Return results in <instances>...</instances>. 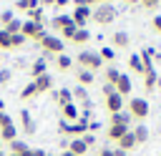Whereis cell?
<instances>
[{"label": "cell", "instance_id": "obj_52", "mask_svg": "<svg viewBox=\"0 0 161 156\" xmlns=\"http://www.w3.org/2000/svg\"><path fill=\"white\" fill-rule=\"evenodd\" d=\"M60 156H73V153H70V151H68V148H65V151H63V153H60Z\"/></svg>", "mask_w": 161, "mask_h": 156}, {"label": "cell", "instance_id": "obj_50", "mask_svg": "<svg viewBox=\"0 0 161 156\" xmlns=\"http://www.w3.org/2000/svg\"><path fill=\"white\" fill-rule=\"evenodd\" d=\"M113 156H128L126 151H121V148H113Z\"/></svg>", "mask_w": 161, "mask_h": 156}, {"label": "cell", "instance_id": "obj_39", "mask_svg": "<svg viewBox=\"0 0 161 156\" xmlns=\"http://www.w3.org/2000/svg\"><path fill=\"white\" fill-rule=\"evenodd\" d=\"M138 3H141L146 10H156V8L161 5V0H138Z\"/></svg>", "mask_w": 161, "mask_h": 156}, {"label": "cell", "instance_id": "obj_18", "mask_svg": "<svg viewBox=\"0 0 161 156\" xmlns=\"http://www.w3.org/2000/svg\"><path fill=\"white\" fill-rule=\"evenodd\" d=\"M73 20H70V15H65V13H58L55 18H50V28H55V30H63L65 25H70Z\"/></svg>", "mask_w": 161, "mask_h": 156}, {"label": "cell", "instance_id": "obj_54", "mask_svg": "<svg viewBox=\"0 0 161 156\" xmlns=\"http://www.w3.org/2000/svg\"><path fill=\"white\" fill-rule=\"evenodd\" d=\"M156 58H158V60H161V53H156Z\"/></svg>", "mask_w": 161, "mask_h": 156}, {"label": "cell", "instance_id": "obj_17", "mask_svg": "<svg viewBox=\"0 0 161 156\" xmlns=\"http://www.w3.org/2000/svg\"><path fill=\"white\" fill-rule=\"evenodd\" d=\"M15 138H18V128H15V123L10 121L8 126H3V128H0V141L10 143V141H15Z\"/></svg>", "mask_w": 161, "mask_h": 156}, {"label": "cell", "instance_id": "obj_33", "mask_svg": "<svg viewBox=\"0 0 161 156\" xmlns=\"http://www.w3.org/2000/svg\"><path fill=\"white\" fill-rule=\"evenodd\" d=\"M98 55H101V60H108V63H113V58H116V50H113L111 45H103V48L98 50Z\"/></svg>", "mask_w": 161, "mask_h": 156}, {"label": "cell", "instance_id": "obj_53", "mask_svg": "<svg viewBox=\"0 0 161 156\" xmlns=\"http://www.w3.org/2000/svg\"><path fill=\"white\" fill-rule=\"evenodd\" d=\"M3 108H5V103H3V101H0V111H3Z\"/></svg>", "mask_w": 161, "mask_h": 156}, {"label": "cell", "instance_id": "obj_38", "mask_svg": "<svg viewBox=\"0 0 161 156\" xmlns=\"http://www.w3.org/2000/svg\"><path fill=\"white\" fill-rule=\"evenodd\" d=\"M13 18H15V15H13V10H3V13H0V25L5 28V25L13 20Z\"/></svg>", "mask_w": 161, "mask_h": 156}, {"label": "cell", "instance_id": "obj_37", "mask_svg": "<svg viewBox=\"0 0 161 156\" xmlns=\"http://www.w3.org/2000/svg\"><path fill=\"white\" fill-rule=\"evenodd\" d=\"M75 30H78V28H75V25L70 23V25H65V28L60 30V38H65V40H73V35H75Z\"/></svg>", "mask_w": 161, "mask_h": 156}, {"label": "cell", "instance_id": "obj_41", "mask_svg": "<svg viewBox=\"0 0 161 156\" xmlns=\"http://www.w3.org/2000/svg\"><path fill=\"white\" fill-rule=\"evenodd\" d=\"M10 78H13V75H10V70H0V86H8V83H10Z\"/></svg>", "mask_w": 161, "mask_h": 156}, {"label": "cell", "instance_id": "obj_31", "mask_svg": "<svg viewBox=\"0 0 161 156\" xmlns=\"http://www.w3.org/2000/svg\"><path fill=\"white\" fill-rule=\"evenodd\" d=\"M128 121H131V116H128V113H123V111L111 113V123H118V126H131Z\"/></svg>", "mask_w": 161, "mask_h": 156}, {"label": "cell", "instance_id": "obj_32", "mask_svg": "<svg viewBox=\"0 0 161 156\" xmlns=\"http://www.w3.org/2000/svg\"><path fill=\"white\" fill-rule=\"evenodd\" d=\"M121 78V70L118 68H113V65H108L106 68V83H111V86H116V81Z\"/></svg>", "mask_w": 161, "mask_h": 156}, {"label": "cell", "instance_id": "obj_22", "mask_svg": "<svg viewBox=\"0 0 161 156\" xmlns=\"http://www.w3.org/2000/svg\"><path fill=\"white\" fill-rule=\"evenodd\" d=\"M88 40H91V30H88V28H78L70 43H75V45H86Z\"/></svg>", "mask_w": 161, "mask_h": 156}, {"label": "cell", "instance_id": "obj_16", "mask_svg": "<svg viewBox=\"0 0 161 156\" xmlns=\"http://www.w3.org/2000/svg\"><path fill=\"white\" fill-rule=\"evenodd\" d=\"M136 146H138V143H136V138H133V133H131V131H128L121 141H116V148H121V151H126V153H128V151H133Z\"/></svg>", "mask_w": 161, "mask_h": 156}, {"label": "cell", "instance_id": "obj_57", "mask_svg": "<svg viewBox=\"0 0 161 156\" xmlns=\"http://www.w3.org/2000/svg\"><path fill=\"white\" fill-rule=\"evenodd\" d=\"M108 3H113V0H108Z\"/></svg>", "mask_w": 161, "mask_h": 156}, {"label": "cell", "instance_id": "obj_2", "mask_svg": "<svg viewBox=\"0 0 161 156\" xmlns=\"http://www.w3.org/2000/svg\"><path fill=\"white\" fill-rule=\"evenodd\" d=\"M75 60H78L80 68H86V70H91V73H96V70L103 65V60H101V55H98L96 50H80V53L75 55Z\"/></svg>", "mask_w": 161, "mask_h": 156}, {"label": "cell", "instance_id": "obj_36", "mask_svg": "<svg viewBox=\"0 0 161 156\" xmlns=\"http://www.w3.org/2000/svg\"><path fill=\"white\" fill-rule=\"evenodd\" d=\"M70 93H73V96H75L78 101H83V106H88V91H86L83 86H75V88H73Z\"/></svg>", "mask_w": 161, "mask_h": 156}, {"label": "cell", "instance_id": "obj_3", "mask_svg": "<svg viewBox=\"0 0 161 156\" xmlns=\"http://www.w3.org/2000/svg\"><path fill=\"white\" fill-rule=\"evenodd\" d=\"M148 113H151V106L146 98H133V96L128 98V116L131 118L143 121V118H148Z\"/></svg>", "mask_w": 161, "mask_h": 156}, {"label": "cell", "instance_id": "obj_27", "mask_svg": "<svg viewBox=\"0 0 161 156\" xmlns=\"http://www.w3.org/2000/svg\"><path fill=\"white\" fill-rule=\"evenodd\" d=\"M33 96H38V88H35L33 81H28V83L23 86V91H20V101H30Z\"/></svg>", "mask_w": 161, "mask_h": 156}, {"label": "cell", "instance_id": "obj_42", "mask_svg": "<svg viewBox=\"0 0 161 156\" xmlns=\"http://www.w3.org/2000/svg\"><path fill=\"white\" fill-rule=\"evenodd\" d=\"M151 28H153L156 33H161V15H156V18H151Z\"/></svg>", "mask_w": 161, "mask_h": 156}, {"label": "cell", "instance_id": "obj_48", "mask_svg": "<svg viewBox=\"0 0 161 156\" xmlns=\"http://www.w3.org/2000/svg\"><path fill=\"white\" fill-rule=\"evenodd\" d=\"M98 156H113V151L111 148H103V151H98Z\"/></svg>", "mask_w": 161, "mask_h": 156}, {"label": "cell", "instance_id": "obj_11", "mask_svg": "<svg viewBox=\"0 0 161 156\" xmlns=\"http://www.w3.org/2000/svg\"><path fill=\"white\" fill-rule=\"evenodd\" d=\"M123 101H126V98H121L118 93L106 96V111H108V113H118V111H123Z\"/></svg>", "mask_w": 161, "mask_h": 156}, {"label": "cell", "instance_id": "obj_4", "mask_svg": "<svg viewBox=\"0 0 161 156\" xmlns=\"http://www.w3.org/2000/svg\"><path fill=\"white\" fill-rule=\"evenodd\" d=\"M20 35H23L25 40H35V43H40V40L45 38V25L25 20V23H23V28H20Z\"/></svg>", "mask_w": 161, "mask_h": 156}, {"label": "cell", "instance_id": "obj_21", "mask_svg": "<svg viewBox=\"0 0 161 156\" xmlns=\"http://www.w3.org/2000/svg\"><path fill=\"white\" fill-rule=\"evenodd\" d=\"M75 78H78V86H83V88L93 86V73H91V70H86V68H78Z\"/></svg>", "mask_w": 161, "mask_h": 156}, {"label": "cell", "instance_id": "obj_44", "mask_svg": "<svg viewBox=\"0 0 161 156\" xmlns=\"http://www.w3.org/2000/svg\"><path fill=\"white\" fill-rule=\"evenodd\" d=\"M23 43H25V38H23L20 33H18V35H13V48H20Z\"/></svg>", "mask_w": 161, "mask_h": 156}, {"label": "cell", "instance_id": "obj_45", "mask_svg": "<svg viewBox=\"0 0 161 156\" xmlns=\"http://www.w3.org/2000/svg\"><path fill=\"white\" fill-rule=\"evenodd\" d=\"M111 93H116V86H111V83H103V96H111Z\"/></svg>", "mask_w": 161, "mask_h": 156}, {"label": "cell", "instance_id": "obj_49", "mask_svg": "<svg viewBox=\"0 0 161 156\" xmlns=\"http://www.w3.org/2000/svg\"><path fill=\"white\" fill-rule=\"evenodd\" d=\"M38 3H40V8H48V5H53L55 0H38Z\"/></svg>", "mask_w": 161, "mask_h": 156}, {"label": "cell", "instance_id": "obj_1", "mask_svg": "<svg viewBox=\"0 0 161 156\" xmlns=\"http://www.w3.org/2000/svg\"><path fill=\"white\" fill-rule=\"evenodd\" d=\"M116 8L111 5V3H103V5H96V8H91V20L93 23H98V25H111L113 20H116Z\"/></svg>", "mask_w": 161, "mask_h": 156}, {"label": "cell", "instance_id": "obj_23", "mask_svg": "<svg viewBox=\"0 0 161 156\" xmlns=\"http://www.w3.org/2000/svg\"><path fill=\"white\" fill-rule=\"evenodd\" d=\"M43 73H48V70H45V58H38V60L30 65V81H35V78L43 75Z\"/></svg>", "mask_w": 161, "mask_h": 156}, {"label": "cell", "instance_id": "obj_46", "mask_svg": "<svg viewBox=\"0 0 161 156\" xmlns=\"http://www.w3.org/2000/svg\"><path fill=\"white\" fill-rule=\"evenodd\" d=\"M8 123H10V116H8L5 111H0V128H3V126H8Z\"/></svg>", "mask_w": 161, "mask_h": 156}, {"label": "cell", "instance_id": "obj_29", "mask_svg": "<svg viewBox=\"0 0 161 156\" xmlns=\"http://www.w3.org/2000/svg\"><path fill=\"white\" fill-rule=\"evenodd\" d=\"M20 28H23V20H18V18H13V20H10V23H8V25H5L3 30H5L8 35H18V33H20Z\"/></svg>", "mask_w": 161, "mask_h": 156}, {"label": "cell", "instance_id": "obj_14", "mask_svg": "<svg viewBox=\"0 0 161 156\" xmlns=\"http://www.w3.org/2000/svg\"><path fill=\"white\" fill-rule=\"evenodd\" d=\"M33 83H35L38 93H48V91L53 88V78H50V73H43V75H38Z\"/></svg>", "mask_w": 161, "mask_h": 156}, {"label": "cell", "instance_id": "obj_30", "mask_svg": "<svg viewBox=\"0 0 161 156\" xmlns=\"http://www.w3.org/2000/svg\"><path fill=\"white\" fill-rule=\"evenodd\" d=\"M128 68H131L133 73L143 75V63H141V55H131V58H128Z\"/></svg>", "mask_w": 161, "mask_h": 156}, {"label": "cell", "instance_id": "obj_9", "mask_svg": "<svg viewBox=\"0 0 161 156\" xmlns=\"http://www.w3.org/2000/svg\"><path fill=\"white\" fill-rule=\"evenodd\" d=\"M131 45V35L126 33V30H116L113 35H111V48L116 50V48H128Z\"/></svg>", "mask_w": 161, "mask_h": 156}, {"label": "cell", "instance_id": "obj_51", "mask_svg": "<svg viewBox=\"0 0 161 156\" xmlns=\"http://www.w3.org/2000/svg\"><path fill=\"white\" fill-rule=\"evenodd\" d=\"M123 3H126V5H136L138 0H123Z\"/></svg>", "mask_w": 161, "mask_h": 156}, {"label": "cell", "instance_id": "obj_43", "mask_svg": "<svg viewBox=\"0 0 161 156\" xmlns=\"http://www.w3.org/2000/svg\"><path fill=\"white\" fill-rule=\"evenodd\" d=\"M23 156H45V151H43V148H28Z\"/></svg>", "mask_w": 161, "mask_h": 156}, {"label": "cell", "instance_id": "obj_25", "mask_svg": "<svg viewBox=\"0 0 161 156\" xmlns=\"http://www.w3.org/2000/svg\"><path fill=\"white\" fill-rule=\"evenodd\" d=\"M25 15H28V20H30V23H40V25H43V18H45V8H40V5H38V8L28 10Z\"/></svg>", "mask_w": 161, "mask_h": 156}, {"label": "cell", "instance_id": "obj_20", "mask_svg": "<svg viewBox=\"0 0 161 156\" xmlns=\"http://www.w3.org/2000/svg\"><path fill=\"white\" fill-rule=\"evenodd\" d=\"M131 133H133V138H136V143H146V141H148V136H151V133H148V128H146L143 123H138V126H133V128H131Z\"/></svg>", "mask_w": 161, "mask_h": 156}, {"label": "cell", "instance_id": "obj_56", "mask_svg": "<svg viewBox=\"0 0 161 156\" xmlns=\"http://www.w3.org/2000/svg\"><path fill=\"white\" fill-rule=\"evenodd\" d=\"M0 151H3V141H0Z\"/></svg>", "mask_w": 161, "mask_h": 156}, {"label": "cell", "instance_id": "obj_5", "mask_svg": "<svg viewBox=\"0 0 161 156\" xmlns=\"http://www.w3.org/2000/svg\"><path fill=\"white\" fill-rule=\"evenodd\" d=\"M40 45H43V53H45V55H60L63 48H65V43H63L60 38L50 35V33H45V38L40 40Z\"/></svg>", "mask_w": 161, "mask_h": 156}, {"label": "cell", "instance_id": "obj_47", "mask_svg": "<svg viewBox=\"0 0 161 156\" xmlns=\"http://www.w3.org/2000/svg\"><path fill=\"white\" fill-rule=\"evenodd\" d=\"M68 3H70V0H55V3H53V5H55V8H65V5H68Z\"/></svg>", "mask_w": 161, "mask_h": 156}, {"label": "cell", "instance_id": "obj_35", "mask_svg": "<svg viewBox=\"0 0 161 156\" xmlns=\"http://www.w3.org/2000/svg\"><path fill=\"white\" fill-rule=\"evenodd\" d=\"M0 50H13V35L0 30Z\"/></svg>", "mask_w": 161, "mask_h": 156}, {"label": "cell", "instance_id": "obj_6", "mask_svg": "<svg viewBox=\"0 0 161 156\" xmlns=\"http://www.w3.org/2000/svg\"><path fill=\"white\" fill-rule=\"evenodd\" d=\"M60 133H65V136H70V138H80L83 133H88V123H80V121H75V123H68V121H60Z\"/></svg>", "mask_w": 161, "mask_h": 156}, {"label": "cell", "instance_id": "obj_58", "mask_svg": "<svg viewBox=\"0 0 161 156\" xmlns=\"http://www.w3.org/2000/svg\"><path fill=\"white\" fill-rule=\"evenodd\" d=\"M45 156H50V153H45Z\"/></svg>", "mask_w": 161, "mask_h": 156}, {"label": "cell", "instance_id": "obj_55", "mask_svg": "<svg viewBox=\"0 0 161 156\" xmlns=\"http://www.w3.org/2000/svg\"><path fill=\"white\" fill-rule=\"evenodd\" d=\"M0 156H8V153H3V151H0Z\"/></svg>", "mask_w": 161, "mask_h": 156}, {"label": "cell", "instance_id": "obj_19", "mask_svg": "<svg viewBox=\"0 0 161 156\" xmlns=\"http://www.w3.org/2000/svg\"><path fill=\"white\" fill-rule=\"evenodd\" d=\"M50 96L55 98V103H58V106H65V103H70V98H73L70 88H60V91H53Z\"/></svg>", "mask_w": 161, "mask_h": 156}, {"label": "cell", "instance_id": "obj_13", "mask_svg": "<svg viewBox=\"0 0 161 156\" xmlns=\"http://www.w3.org/2000/svg\"><path fill=\"white\" fill-rule=\"evenodd\" d=\"M65 148H68L73 156H86V153H88V146H86L80 138H70V141L65 143Z\"/></svg>", "mask_w": 161, "mask_h": 156}, {"label": "cell", "instance_id": "obj_15", "mask_svg": "<svg viewBox=\"0 0 161 156\" xmlns=\"http://www.w3.org/2000/svg\"><path fill=\"white\" fill-rule=\"evenodd\" d=\"M20 126H23V131H25L28 136H33V133H35V121H33V116H30L25 108L20 111Z\"/></svg>", "mask_w": 161, "mask_h": 156}, {"label": "cell", "instance_id": "obj_34", "mask_svg": "<svg viewBox=\"0 0 161 156\" xmlns=\"http://www.w3.org/2000/svg\"><path fill=\"white\" fill-rule=\"evenodd\" d=\"M38 5H40L38 0H18V3H15V8H18V10H23V13H28V10L38 8Z\"/></svg>", "mask_w": 161, "mask_h": 156}, {"label": "cell", "instance_id": "obj_12", "mask_svg": "<svg viewBox=\"0 0 161 156\" xmlns=\"http://www.w3.org/2000/svg\"><path fill=\"white\" fill-rule=\"evenodd\" d=\"M60 113H63V121H68V123H75L78 116H80V111H78V106H73V101L60 106Z\"/></svg>", "mask_w": 161, "mask_h": 156}, {"label": "cell", "instance_id": "obj_7", "mask_svg": "<svg viewBox=\"0 0 161 156\" xmlns=\"http://www.w3.org/2000/svg\"><path fill=\"white\" fill-rule=\"evenodd\" d=\"M70 20H73L75 28H86V23L91 20V8H73Z\"/></svg>", "mask_w": 161, "mask_h": 156}, {"label": "cell", "instance_id": "obj_40", "mask_svg": "<svg viewBox=\"0 0 161 156\" xmlns=\"http://www.w3.org/2000/svg\"><path fill=\"white\" fill-rule=\"evenodd\" d=\"M80 141H83L86 146H93V143H96V136H93V133L88 131V133H83V136H80Z\"/></svg>", "mask_w": 161, "mask_h": 156}, {"label": "cell", "instance_id": "obj_28", "mask_svg": "<svg viewBox=\"0 0 161 156\" xmlns=\"http://www.w3.org/2000/svg\"><path fill=\"white\" fill-rule=\"evenodd\" d=\"M28 148H30V146H28L23 138H15V141H10V153H15V156H23Z\"/></svg>", "mask_w": 161, "mask_h": 156}, {"label": "cell", "instance_id": "obj_8", "mask_svg": "<svg viewBox=\"0 0 161 156\" xmlns=\"http://www.w3.org/2000/svg\"><path fill=\"white\" fill-rule=\"evenodd\" d=\"M131 131V126H118V123H108V128H106V138H111V141H121L126 133Z\"/></svg>", "mask_w": 161, "mask_h": 156}, {"label": "cell", "instance_id": "obj_24", "mask_svg": "<svg viewBox=\"0 0 161 156\" xmlns=\"http://www.w3.org/2000/svg\"><path fill=\"white\" fill-rule=\"evenodd\" d=\"M156 83H158L156 70H153V68H151V70H146V73H143V88H146V91H153V88H156Z\"/></svg>", "mask_w": 161, "mask_h": 156}, {"label": "cell", "instance_id": "obj_10", "mask_svg": "<svg viewBox=\"0 0 161 156\" xmlns=\"http://www.w3.org/2000/svg\"><path fill=\"white\" fill-rule=\"evenodd\" d=\"M131 91H133V83H131V78L121 73V78L116 81V93H118L121 98H126V96H131Z\"/></svg>", "mask_w": 161, "mask_h": 156}, {"label": "cell", "instance_id": "obj_26", "mask_svg": "<svg viewBox=\"0 0 161 156\" xmlns=\"http://www.w3.org/2000/svg\"><path fill=\"white\" fill-rule=\"evenodd\" d=\"M55 65H58V70H70L73 68V58H68L65 53H60V55H55Z\"/></svg>", "mask_w": 161, "mask_h": 156}]
</instances>
